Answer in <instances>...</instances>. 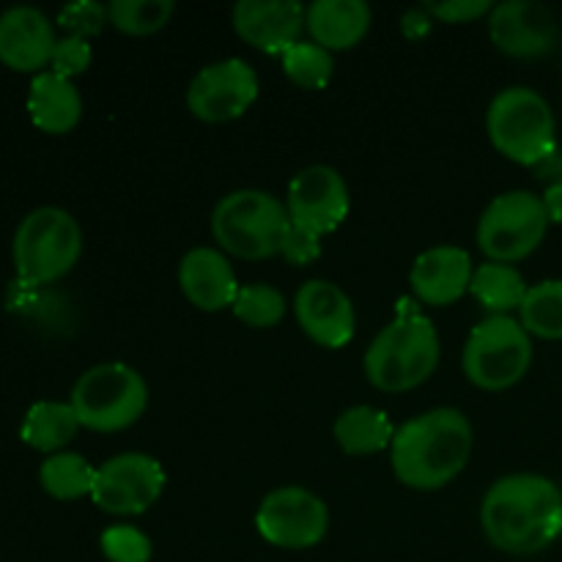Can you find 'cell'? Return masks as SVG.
I'll use <instances>...</instances> for the list:
<instances>
[{"label":"cell","instance_id":"13","mask_svg":"<svg viewBox=\"0 0 562 562\" xmlns=\"http://www.w3.org/2000/svg\"><path fill=\"white\" fill-rule=\"evenodd\" d=\"M349 187L333 165L302 168L285 192V212L291 225H300L316 236L340 228V223L349 217Z\"/></svg>","mask_w":562,"mask_h":562},{"label":"cell","instance_id":"35","mask_svg":"<svg viewBox=\"0 0 562 562\" xmlns=\"http://www.w3.org/2000/svg\"><path fill=\"white\" fill-rule=\"evenodd\" d=\"M536 179H541L543 184H560L562 181V148H554L552 154H549L547 159H541V162L536 165Z\"/></svg>","mask_w":562,"mask_h":562},{"label":"cell","instance_id":"32","mask_svg":"<svg viewBox=\"0 0 562 562\" xmlns=\"http://www.w3.org/2000/svg\"><path fill=\"white\" fill-rule=\"evenodd\" d=\"M49 64H53L55 75L71 80V77L82 75V71L91 66V44H88V38L60 36L58 44H55V53Z\"/></svg>","mask_w":562,"mask_h":562},{"label":"cell","instance_id":"21","mask_svg":"<svg viewBox=\"0 0 562 562\" xmlns=\"http://www.w3.org/2000/svg\"><path fill=\"white\" fill-rule=\"evenodd\" d=\"M27 113L33 124L47 135H66L80 124L82 97L71 80L55 71H42L33 77L27 91Z\"/></svg>","mask_w":562,"mask_h":562},{"label":"cell","instance_id":"28","mask_svg":"<svg viewBox=\"0 0 562 562\" xmlns=\"http://www.w3.org/2000/svg\"><path fill=\"white\" fill-rule=\"evenodd\" d=\"M176 14L173 0H113L108 5V16L113 27L130 36H148L157 33Z\"/></svg>","mask_w":562,"mask_h":562},{"label":"cell","instance_id":"11","mask_svg":"<svg viewBox=\"0 0 562 562\" xmlns=\"http://www.w3.org/2000/svg\"><path fill=\"white\" fill-rule=\"evenodd\" d=\"M256 530L272 547L313 549L329 530V510L322 497L302 486H283L261 499Z\"/></svg>","mask_w":562,"mask_h":562},{"label":"cell","instance_id":"34","mask_svg":"<svg viewBox=\"0 0 562 562\" xmlns=\"http://www.w3.org/2000/svg\"><path fill=\"white\" fill-rule=\"evenodd\" d=\"M426 9L434 20L459 25V22H475L481 16H488L494 3L492 0H445V3H428Z\"/></svg>","mask_w":562,"mask_h":562},{"label":"cell","instance_id":"23","mask_svg":"<svg viewBox=\"0 0 562 562\" xmlns=\"http://www.w3.org/2000/svg\"><path fill=\"white\" fill-rule=\"evenodd\" d=\"M77 431H80V420H77L71 404L38 401V404H33L27 409L20 428V437L27 448L53 456L60 453L77 437Z\"/></svg>","mask_w":562,"mask_h":562},{"label":"cell","instance_id":"29","mask_svg":"<svg viewBox=\"0 0 562 562\" xmlns=\"http://www.w3.org/2000/svg\"><path fill=\"white\" fill-rule=\"evenodd\" d=\"M234 316L252 329H269L283 322L285 296L269 283L241 285L234 300Z\"/></svg>","mask_w":562,"mask_h":562},{"label":"cell","instance_id":"9","mask_svg":"<svg viewBox=\"0 0 562 562\" xmlns=\"http://www.w3.org/2000/svg\"><path fill=\"white\" fill-rule=\"evenodd\" d=\"M549 228L543 198L527 190H510L494 198L477 220V247L488 261L510 263L538 250Z\"/></svg>","mask_w":562,"mask_h":562},{"label":"cell","instance_id":"26","mask_svg":"<svg viewBox=\"0 0 562 562\" xmlns=\"http://www.w3.org/2000/svg\"><path fill=\"white\" fill-rule=\"evenodd\" d=\"M519 324L527 335L562 340V280H541L527 289L519 307Z\"/></svg>","mask_w":562,"mask_h":562},{"label":"cell","instance_id":"14","mask_svg":"<svg viewBox=\"0 0 562 562\" xmlns=\"http://www.w3.org/2000/svg\"><path fill=\"white\" fill-rule=\"evenodd\" d=\"M488 36L510 58H541L560 42V25L552 9L538 0H505L488 14Z\"/></svg>","mask_w":562,"mask_h":562},{"label":"cell","instance_id":"24","mask_svg":"<svg viewBox=\"0 0 562 562\" xmlns=\"http://www.w3.org/2000/svg\"><path fill=\"white\" fill-rule=\"evenodd\" d=\"M527 289L530 285L525 283V274L519 269L497 261H486L481 267H475L470 283V294L492 316H508L510 311H519L527 296Z\"/></svg>","mask_w":562,"mask_h":562},{"label":"cell","instance_id":"7","mask_svg":"<svg viewBox=\"0 0 562 562\" xmlns=\"http://www.w3.org/2000/svg\"><path fill=\"white\" fill-rule=\"evenodd\" d=\"M69 404L80 426L99 434L124 431L146 412V379L124 362H102L77 379Z\"/></svg>","mask_w":562,"mask_h":562},{"label":"cell","instance_id":"5","mask_svg":"<svg viewBox=\"0 0 562 562\" xmlns=\"http://www.w3.org/2000/svg\"><path fill=\"white\" fill-rule=\"evenodd\" d=\"M82 252V228L66 209L38 206L14 234L16 280L27 285H49L69 274Z\"/></svg>","mask_w":562,"mask_h":562},{"label":"cell","instance_id":"22","mask_svg":"<svg viewBox=\"0 0 562 562\" xmlns=\"http://www.w3.org/2000/svg\"><path fill=\"white\" fill-rule=\"evenodd\" d=\"M393 420L387 417V412L376 409V406H349L335 420V439H338L340 450L349 456H371L387 450L393 445Z\"/></svg>","mask_w":562,"mask_h":562},{"label":"cell","instance_id":"25","mask_svg":"<svg viewBox=\"0 0 562 562\" xmlns=\"http://www.w3.org/2000/svg\"><path fill=\"white\" fill-rule=\"evenodd\" d=\"M97 467L88 464L80 453H60L47 456L38 470V483L53 499H80L91 494Z\"/></svg>","mask_w":562,"mask_h":562},{"label":"cell","instance_id":"15","mask_svg":"<svg viewBox=\"0 0 562 562\" xmlns=\"http://www.w3.org/2000/svg\"><path fill=\"white\" fill-rule=\"evenodd\" d=\"M231 20L241 42L283 58V53L302 42V33L307 27V9L300 0H239Z\"/></svg>","mask_w":562,"mask_h":562},{"label":"cell","instance_id":"33","mask_svg":"<svg viewBox=\"0 0 562 562\" xmlns=\"http://www.w3.org/2000/svg\"><path fill=\"white\" fill-rule=\"evenodd\" d=\"M280 252H283V258L291 267H307V263H313L322 256V236L311 234V231L300 228V225H289Z\"/></svg>","mask_w":562,"mask_h":562},{"label":"cell","instance_id":"19","mask_svg":"<svg viewBox=\"0 0 562 562\" xmlns=\"http://www.w3.org/2000/svg\"><path fill=\"white\" fill-rule=\"evenodd\" d=\"M179 285L187 300L203 313H220L234 307L241 285L225 252L217 247H195L179 263Z\"/></svg>","mask_w":562,"mask_h":562},{"label":"cell","instance_id":"37","mask_svg":"<svg viewBox=\"0 0 562 562\" xmlns=\"http://www.w3.org/2000/svg\"><path fill=\"white\" fill-rule=\"evenodd\" d=\"M543 206H547L549 223L562 225V181L560 184L547 187V192H543Z\"/></svg>","mask_w":562,"mask_h":562},{"label":"cell","instance_id":"12","mask_svg":"<svg viewBox=\"0 0 562 562\" xmlns=\"http://www.w3.org/2000/svg\"><path fill=\"white\" fill-rule=\"evenodd\" d=\"M258 99V75L247 60L225 58L209 64L187 88V108L195 119L223 124L247 113Z\"/></svg>","mask_w":562,"mask_h":562},{"label":"cell","instance_id":"6","mask_svg":"<svg viewBox=\"0 0 562 562\" xmlns=\"http://www.w3.org/2000/svg\"><path fill=\"white\" fill-rule=\"evenodd\" d=\"M486 130L492 146L503 157L516 165H527V168H536L558 148L554 113L536 88H503L488 104Z\"/></svg>","mask_w":562,"mask_h":562},{"label":"cell","instance_id":"31","mask_svg":"<svg viewBox=\"0 0 562 562\" xmlns=\"http://www.w3.org/2000/svg\"><path fill=\"white\" fill-rule=\"evenodd\" d=\"M108 20V5L97 3V0H75V3H66L58 11L60 31H66V36L77 38H91L102 33Z\"/></svg>","mask_w":562,"mask_h":562},{"label":"cell","instance_id":"18","mask_svg":"<svg viewBox=\"0 0 562 562\" xmlns=\"http://www.w3.org/2000/svg\"><path fill=\"white\" fill-rule=\"evenodd\" d=\"M472 272L475 267L464 247L439 245L415 258L409 283L417 300L434 307H445L459 302L470 291Z\"/></svg>","mask_w":562,"mask_h":562},{"label":"cell","instance_id":"3","mask_svg":"<svg viewBox=\"0 0 562 562\" xmlns=\"http://www.w3.org/2000/svg\"><path fill=\"white\" fill-rule=\"evenodd\" d=\"M366 376L382 393L415 390L437 371L439 335L431 318L412 300L398 302V316L379 329L366 351Z\"/></svg>","mask_w":562,"mask_h":562},{"label":"cell","instance_id":"30","mask_svg":"<svg viewBox=\"0 0 562 562\" xmlns=\"http://www.w3.org/2000/svg\"><path fill=\"white\" fill-rule=\"evenodd\" d=\"M99 549L108 562H148L154 554L151 538L130 525H113L99 538Z\"/></svg>","mask_w":562,"mask_h":562},{"label":"cell","instance_id":"27","mask_svg":"<svg viewBox=\"0 0 562 562\" xmlns=\"http://www.w3.org/2000/svg\"><path fill=\"white\" fill-rule=\"evenodd\" d=\"M283 71L294 86L305 88V91H318L327 88L333 80L335 60L329 49H324L316 42H296L289 53H283Z\"/></svg>","mask_w":562,"mask_h":562},{"label":"cell","instance_id":"10","mask_svg":"<svg viewBox=\"0 0 562 562\" xmlns=\"http://www.w3.org/2000/svg\"><path fill=\"white\" fill-rule=\"evenodd\" d=\"M165 492V470L148 453H119L97 467L91 499L110 516L146 514Z\"/></svg>","mask_w":562,"mask_h":562},{"label":"cell","instance_id":"36","mask_svg":"<svg viewBox=\"0 0 562 562\" xmlns=\"http://www.w3.org/2000/svg\"><path fill=\"white\" fill-rule=\"evenodd\" d=\"M434 16L428 14V9H409L404 14V33L406 36H423V33L431 27Z\"/></svg>","mask_w":562,"mask_h":562},{"label":"cell","instance_id":"38","mask_svg":"<svg viewBox=\"0 0 562 562\" xmlns=\"http://www.w3.org/2000/svg\"><path fill=\"white\" fill-rule=\"evenodd\" d=\"M560 538H562V530H560Z\"/></svg>","mask_w":562,"mask_h":562},{"label":"cell","instance_id":"16","mask_svg":"<svg viewBox=\"0 0 562 562\" xmlns=\"http://www.w3.org/2000/svg\"><path fill=\"white\" fill-rule=\"evenodd\" d=\"M294 316L302 333L324 349H344L355 338L357 316L349 294L329 280H307L294 296Z\"/></svg>","mask_w":562,"mask_h":562},{"label":"cell","instance_id":"8","mask_svg":"<svg viewBox=\"0 0 562 562\" xmlns=\"http://www.w3.org/2000/svg\"><path fill=\"white\" fill-rule=\"evenodd\" d=\"M532 362V338L516 318L488 316L475 324L464 344L461 368L475 387L503 393L527 376Z\"/></svg>","mask_w":562,"mask_h":562},{"label":"cell","instance_id":"1","mask_svg":"<svg viewBox=\"0 0 562 562\" xmlns=\"http://www.w3.org/2000/svg\"><path fill=\"white\" fill-rule=\"evenodd\" d=\"M481 527L488 543L505 554H538L560 538L562 492L532 472L505 475L488 486L481 503Z\"/></svg>","mask_w":562,"mask_h":562},{"label":"cell","instance_id":"2","mask_svg":"<svg viewBox=\"0 0 562 562\" xmlns=\"http://www.w3.org/2000/svg\"><path fill=\"white\" fill-rule=\"evenodd\" d=\"M472 456V426L464 412L439 406L395 428L390 464L398 483L437 492L453 483Z\"/></svg>","mask_w":562,"mask_h":562},{"label":"cell","instance_id":"4","mask_svg":"<svg viewBox=\"0 0 562 562\" xmlns=\"http://www.w3.org/2000/svg\"><path fill=\"white\" fill-rule=\"evenodd\" d=\"M289 225L285 203L263 190L228 192L212 212L214 241L245 261L278 256Z\"/></svg>","mask_w":562,"mask_h":562},{"label":"cell","instance_id":"20","mask_svg":"<svg viewBox=\"0 0 562 562\" xmlns=\"http://www.w3.org/2000/svg\"><path fill=\"white\" fill-rule=\"evenodd\" d=\"M371 5L366 0H316L307 5L311 42L324 49H351L371 31Z\"/></svg>","mask_w":562,"mask_h":562},{"label":"cell","instance_id":"17","mask_svg":"<svg viewBox=\"0 0 562 562\" xmlns=\"http://www.w3.org/2000/svg\"><path fill=\"white\" fill-rule=\"evenodd\" d=\"M55 27L42 9L11 5L0 14V64L14 71H38L53 60Z\"/></svg>","mask_w":562,"mask_h":562}]
</instances>
